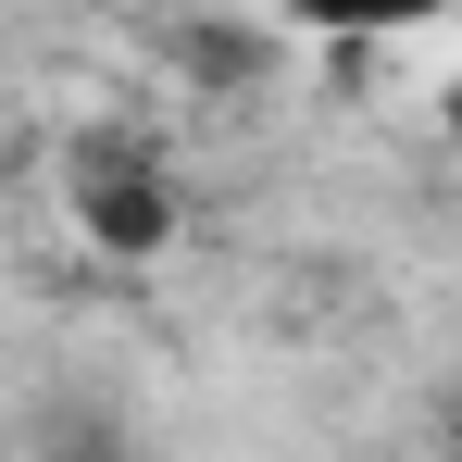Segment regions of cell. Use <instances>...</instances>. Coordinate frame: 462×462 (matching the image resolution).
I'll list each match as a JSON object with an SVG mask.
<instances>
[{
	"instance_id": "1",
	"label": "cell",
	"mask_w": 462,
	"mask_h": 462,
	"mask_svg": "<svg viewBox=\"0 0 462 462\" xmlns=\"http://www.w3.org/2000/svg\"><path fill=\"white\" fill-rule=\"evenodd\" d=\"M63 213L88 226V250L151 263L162 237H175V175H162L138 138H88V151H76V188H63Z\"/></svg>"
},
{
	"instance_id": "2",
	"label": "cell",
	"mask_w": 462,
	"mask_h": 462,
	"mask_svg": "<svg viewBox=\"0 0 462 462\" xmlns=\"http://www.w3.org/2000/svg\"><path fill=\"white\" fill-rule=\"evenodd\" d=\"M300 38L325 51H387V38H425V25H450V0H275Z\"/></svg>"
},
{
	"instance_id": "3",
	"label": "cell",
	"mask_w": 462,
	"mask_h": 462,
	"mask_svg": "<svg viewBox=\"0 0 462 462\" xmlns=\"http://www.w3.org/2000/svg\"><path fill=\"white\" fill-rule=\"evenodd\" d=\"M438 138L462 151V76H438Z\"/></svg>"
}]
</instances>
